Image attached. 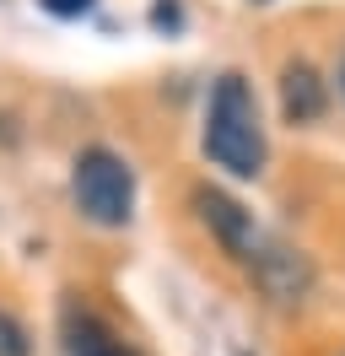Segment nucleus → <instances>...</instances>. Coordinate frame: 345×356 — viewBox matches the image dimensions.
Returning <instances> with one entry per match:
<instances>
[{
	"label": "nucleus",
	"instance_id": "1",
	"mask_svg": "<svg viewBox=\"0 0 345 356\" xmlns=\"http://www.w3.org/2000/svg\"><path fill=\"white\" fill-rule=\"evenodd\" d=\"M194 211H200V222L216 232V243L254 275V286L264 291L270 302H302V297L313 291L307 254L291 248V243H280L275 232H264V227L254 222V211H243L232 195L200 184V189H194Z\"/></svg>",
	"mask_w": 345,
	"mask_h": 356
},
{
	"label": "nucleus",
	"instance_id": "2",
	"mask_svg": "<svg viewBox=\"0 0 345 356\" xmlns=\"http://www.w3.org/2000/svg\"><path fill=\"white\" fill-rule=\"evenodd\" d=\"M205 162L221 168L232 178H259L264 173V156H270V140H264V119H259V97L248 87V76L227 70L211 87V103H205Z\"/></svg>",
	"mask_w": 345,
	"mask_h": 356
},
{
	"label": "nucleus",
	"instance_id": "3",
	"mask_svg": "<svg viewBox=\"0 0 345 356\" xmlns=\"http://www.w3.org/2000/svg\"><path fill=\"white\" fill-rule=\"evenodd\" d=\"M70 195L92 227H129L135 216V168L113 146H86L70 168Z\"/></svg>",
	"mask_w": 345,
	"mask_h": 356
},
{
	"label": "nucleus",
	"instance_id": "4",
	"mask_svg": "<svg viewBox=\"0 0 345 356\" xmlns=\"http://www.w3.org/2000/svg\"><path fill=\"white\" fill-rule=\"evenodd\" d=\"M323 103H329L323 76L307 60H286L280 65V113L291 124H313V119H323Z\"/></svg>",
	"mask_w": 345,
	"mask_h": 356
},
{
	"label": "nucleus",
	"instance_id": "5",
	"mask_svg": "<svg viewBox=\"0 0 345 356\" xmlns=\"http://www.w3.org/2000/svg\"><path fill=\"white\" fill-rule=\"evenodd\" d=\"M70 356H135V351H129L113 330H103L97 318H81V324L70 330Z\"/></svg>",
	"mask_w": 345,
	"mask_h": 356
},
{
	"label": "nucleus",
	"instance_id": "6",
	"mask_svg": "<svg viewBox=\"0 0 345 356\" xmlns=\"http://www.w3.org/2000/svg\"><path fill=\"white\" fill-rule=\"evenodd\" d=\"M0 356H33V340H27V330H22L11 313L0 308Z\"/></svg>",
	"mask_w": 345,
	"mask_h": 356
},
{
	"label": "nucleus",
	"instance_id": "7",
	"mask_svg": "<svg viewBox=\"0 0 345 356\" xmlns=\"http://www.w3.org/2000/svg\"><path fill=\"white\" fill-rule=\"evenodd\" d=\"M54 17H81V11H92V0H43Z\"/></svg>",
	"mask_w": 345,
	"mask_h": 356
},
{
	"label": "nucleus",
	"instance_id": "8",
	"mask_svg": "<svg viewBox=\"0 0 345 356\" xmlns=\"http://www.w3.org/2000/svg\"><path fill=\"white\" fill-rule=\"evenodd\" d=\"M335 81H340V97H345V49H340V65H335Z\"/></svg>",
	"mask_w": 345,
	"mask_h": 356
}]
</instances>
